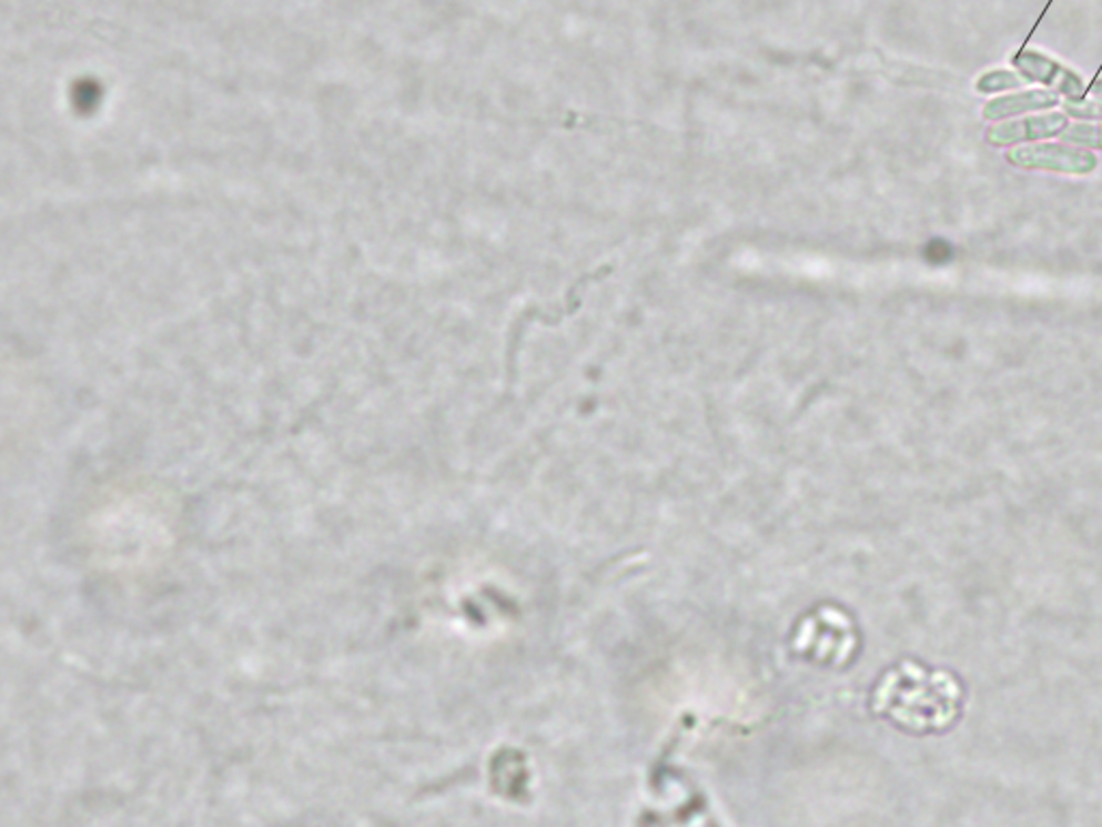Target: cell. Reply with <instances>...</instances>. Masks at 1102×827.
<instances>
[{"label":"cell","mask_w":1102,"mask_h":827,"mask_svg":"<svg viewBox=\"0 0 1102 827\" xmlns=\"http://www.w3.org/2000/svg\"><path fill=\"white\" fill-rule=\"evenodd\" d=\"M1010 160L1019 167L1060 171V173H1090L1096 167V160L1092 153L1081 151V149L1060 147V144H1040V147L1017 149L1010 153Z\"/></svg>","instance_id":"cell-2"},{"label":"cell","mask_w":1102,"mask_h":827,"mask_svg":"<svg viewBox=\"0 0 1102 827\" xmlns=\"http://www.w3.org/2000/svg\"><path fill=\"white\" fill-rule=\"evenodd\" d=\"M1058 104V95L1055 93H1049V91H1028V93H1019V95H1012V98H1003V100H995L991 102L987 110H984V117L987 119H1005V117H1012V114H1019V112H1030V110L1040 109H1051Z\"/></svg>","instance_id":"cell-5"},{"label":"cell","mask_w":1102,"mask_h":827,"mask_svg":"<svg viewBox=\"0 0 1102 827\" xmlns=\"http://www.w3.org/2000/svg\"><path fill=\"white\" fill-rule=\"evenodd\" d=\"M1066 141L1072 143H1088L1102 147V125H1074L1070 130H1064Z\"/></svg>","instance_id":"cell-6"},{"label":"cell","mask_w":1102,"mask_h":827,"mask_svg":"<svg viewBox=\"0 0 1102 827\" xmlns=\"http://www.w3.org/2000/svg\"><path fill=\"white\" fill-rule=\"evenodd\" d=\"M1066 110L1079 119H1102V104L1099 102H1068Z\"/></svg>","instance_id":"cell-8"},{"label":"cell","mask_w":1102,"mask_h":827,"mask_svg":"<svg viewBox=\"0 0 1102 827\" xmlns=\"http://www.w3.org/2000/svg\"><path fill=\"white\" fill-rule=\"evenodd\" d=\"M1068 128V121L1062 114H1049V117H1035V119H1023V121H1010L1003 125H997L989 132V139L993 143H1012V141H1033V139H1049L1055 134H1062Z\"/></svg>","instance_id":"cell-3"},{"label":"cell","mask_w":1102,"mask_h":827,"mask_svg":"<svg viewBox=\"0 0 1102 827\" xmlns=\"http://www.w3.org/2000/svg\"><path fill=\"white\" fill-rule=\"evenodd\" d=\"M1019 68H1023V72L1028 73L1030 78H1035L1040 82H1047V84H1058L1062 91H1068L1072 95H1079L1083 89H1081V82L1076 75L1058 68L1053 61L1044 59V57H1038V54H1023L1021 59H1017Z\"/></svg>","instance_id":"cell-4"},{"label":"cell","mask_w":1102,"mask_h":827,"mask_svg":"<svg viewBox=\"0 0 1102 827\" xmlns=\"http://www.w3.org/2000/svg\"><path fill=\"white\" fill-rule=\"evenodd\" d=\"M964 687L950 670L902 662L888 670L872 694L877 716L911 735L943 733L962 714Z\"/></svg>","instance_id":"cell-1"},{"label":"cell","mask_w":1102,"mask_h":827,"mask_svg":"<svg viewBox=\"0 0 1102 827\" xmlns=\"http://www.w3.org/2000/svg\"><path fill=\"white\" fill-rule=\"evenodd\" d=\"M1012 87H1021V80L1014 73H989L984 80H980V91H997V89H1012Z\"/></svg>","instance_id":"cell-7"}]
</instances>
